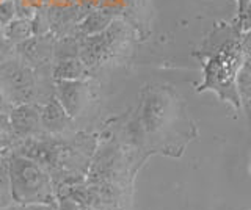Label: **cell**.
Segmentation results:
<instances>
[{"mask_svg":"<svg viewBox=\"0 0 251 210\" xmlns=\"http://www.w3.org/2000/svg\"><path fill=\"white\" fill-rule=\"evenodd\" d=\"M242 32L234 22H222L204 38L201 47L195 52L202 66V82L196 91H212L222 102L231 104L240 110L242 97L239 91V72L245 65V52L242 47Z\"/></svg>","mask_w":251,"mask_h":210,"instance_id":"1","label":"cell"},{"mask_svg":"<svg viewBox=\"0 0 251 210\" xmlns=\"http://www.w3.org/2000/svg\"><path fill=\"white\" fill-rule=\"evenodd\" d=\"M145 140L167 154H180L196 130L187 116L182 99L168 87H151L143 100Z\"/></svg>","mask_w":251,"mask_h":210,"instance_id":"2","label":"cell"},{"mask_svg":"<svg viewBox=\"0 0 251 210\" xmlns=\"http://www.w3.org/2000/svg\"><path fill=\"white\" fill-rule=\"evenodd\" d=\"M8 182L13 201L21 206H53L55 193L50 174L39 162L25 155L8 160Z\"/></svg>","mask_w":251,"mask_h":210,"instance_id":"3","label":"cell"},{"mask_svg":"<svg viewBox=\"0 0 251 210\" xmlns=\"http://www.w3.org/2000/svg\"><path fill=\"white\" fill-rule=\"evenodd\" d=\"M0 87L13 107L30 104L38 96V77L35 68L18 55L0 65Z\"/></svg>","mask_w":251,"mask_h":210,"instance_id":"4","label":"cell"},{"mask_svg":"<svg viewBox=\"0 0 251 210\" xmlns=\"http://www.w3.org/2000/svg\"><path fill=\"white\" fill-rule=\"evenodd\" d=\"M78 38V58L86 68L91 69L105 63L123 47L127 40V27L121 21H113L102 33Z\"/></svg>","mask_w":251,"mask_h":210,"instance_id":"5","label":"cell"},{"mask_svg":"<svg viewBox=\"0 0 251 210\" xmlns=\"http://www.w3.org/2000/svg\"><path fill=\"white\" fill-rule=\"evenodd\" d=\"M55 97L73 119L80 116L90 102V87L86 80H55Z\"/></svg>","mask_w":251,"mask_h":210,"instance_id":"6","label":"cell"},{"mask_svg":"<svg viewBox=\"0 0 251 210\" xmlns=\"http://www.w3.org/2000/svg\"><path fill=\"white\" fill-rule=\"evenodd\" d=\"M8 121L16 138H33L44 132L41 127V105L38 102L13 107L8 115Z\"/></svg>","mask_w":251,"mask_h":210,"instance_id":"7","label":"cell"},{"mask_svg":"<svg viewBox=\"0 0 251 210\" xmlns=\"http://www.w3.org/2000/svg\"><path fill=\"white\" fill-rule=\"evenodd\" d=\"M53 35L31 36L28 40L16 44V55L31 68L47 65L53 58Z\"/></svg>","mask_w":251,"mask_h":210,"instance_id":"8","label":"cell"},{"mask_svg":"<svg viewBox=\"0 0 251 210\" xmlns=\"http://www.w3.org/2000/svg\"><path fill=\"white\" fill-rule=\"evenodd\" d=\"M71 122L73 118L55 96H50L46 104L41 105V127L47 134H61L71 126Z\"/></svg>","mask_w":251,"mask_h":210,"instance_id":"9","label":"cell"},{"mask_svg":"<svg viewBox=\"0 0 251 210\" xmlns=\"http://www.w3.org/2000/svg\"><path fill=\"white\" fill-rule=\"evenodd\" d=\"M115 19L112 16V13L102 11V10H93L85 14V18L78 22V25L74 28L77 36H91L102 33L104 30L108 28V25L112 24Z\"/></svg>","mask_w":251,"mask_h":210,"instance_id":"10","label":"cell"},{"mask_svg":"<svg viewBox=\"0 0 251 210\" xmlns=\"http://www.w3.org/2000/svg\"><path fill=\"white\" fill-rule=\"evenodd\" d=\"M90 69L86 68L80 58H63L57 60L52 68L53 80H86Z\"/></svg>","mask_w":251,"mask_h":210,"instance_id":"11","label":"cell"},{"mask_svg":"<svg viewBox=\"0 0 251 210\" xmlns=\"http://www.w3.org/2000/svg\"><path fill=\"white\" fill-rule=\"evenodd\" d=\"M3 36L6 40H10L14 46L28 40V38L33 36V32H31V21L22 19V18L13 19L10 24L3 27Z\"/></svg>","mask_w":251,"mask_h":210,"instance_id":"12","label":"cell"},{"mask_svg":"<svg viewBox=\"0 0 251 210\" xmlns=\"http://www.w3.org/2000/svg\"><path fill=\"white\" fill-rule=\"evenodd\" d=\"M16 19V2L14 0H3L0 2V25L5 27Z\"/></svg>","mask_w":251,"mask_h":210,"instance_id":"13","label":"cell"},{"mask_svg":"<svg viewBox=\"0 0 251 210\" xmlns=\"http://www.w3.org/2000/svg\"><path fill=\"white\" fill-rule=\"evenodd\" d=\"M14 138L16 137L13 135L10 124H6V126H0V157L8 152V149H10L11 144H13Z\"/></svg>","mask_w":251,"mask_h":210,"instance_id":"14","label":"cell"},{"mask_svg":"<svg viewBox=\"0 0 251 210\" xmlns=\"http://www.w3.org/2000/svg\"><path fill=\"white\" fill-rule=\"evenodd\" d=\"M13 57H16V46L5 36H0V65Z\"/></svg>","mask_w":251,"mask_h":210,"instance_id":"15","label":"cell"},{"mask_svg":"<svg viewBox=\"0 0 251 210\" xmlns=\"http://www.w3.org/2000/svg\"><path fill=\"white\" fill-rule=\"evenodd\" d=\"M234 24L240 28L242 33H245V32H248V30H251V0H250V3L247 6L245 13L242 14V18L237 19V21H234Z\"/></svg>","mask_w":251,"mask_h":210,"instance_id":"16","label":"cell"},{"mask_svg":"<svg viewBox=\"0 0 251 210\" xmlns=\"http://www.w3.org/2000/svg\"><path fill=\"white\" fill-rule=\"evenodd\" d=\"M11 108H13V105L8 102L5 93H3L2 87H0V112L8 116V115H10V112H11Z\"/></svg>","mask_w":251,"mask_h":210,"instance_id":"17","label":"cell"},{"mask_svg":"<svg viewBox=\"0 0 251 210\" xmlns=\"http://www.w3.org/2000/svg\"><path fill=\"white\" fill-rule=\"evenodd\" d=\"M235 2H237V18H235V21H237V19L242 18V14L245 13L247 6L250 3V0H235Z\"/></svg>","mask_w":251,"mask_h":210,"instance_id":"18","label":"cell"},{"mask_svg":"<svg viewBox=\"0 0 251 210\" xmlns=\"http://www.w3.org/2000/svg\"><path fill=\"white\" fill-rule=\"evenodd\" d=\"M242 100L245 102V108L248 112V116H250V122H251V97H247V96H242Z\"/></svg>","mask_w":251,"mask_h":210,"instance_id":"19","label":"cell"},{"mask_svg":"<svg viewBox=\"0 0 251 210\" xmlns=\"http://www.w3.org/2000/svg\"><path fill=\"white\" fill-rule=\"evenodd\" d=\"M6 124H10V121H8V116L0 112V126H6Z\"/></svg>","mask_w":251,"mask_h":210,"instance_id":"20","label":"cell"},{"mask_svg":"<svg viewBox=\"0 0 251 210\" xmlns=\"http://www.w3.org/2000/svg\"><path fill=\"white\" fill-rule=\"evenodd\" d=\"M0 36H3V27L0 25Z\"/></svg>","mask_w":251,"mask_h":210,"instance_id":"21","label":"cell"},{"mask_svg":"<svg viewBox=\"0 0 251 210\" xmlns=\"http://www.w3.org/2000/svg\"><path fill=\"white\" fill-rule=\"evenodd\" d=\"M0 159H2V157H0Z\"/></svg>","mask_w":251,"mask_h":210,"instance_id":"22","label":"cell"}]
</instances>
